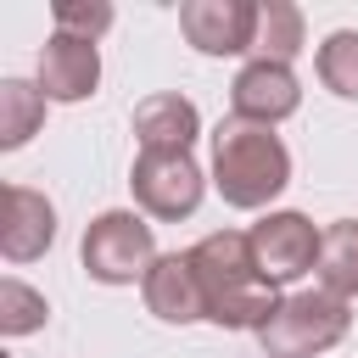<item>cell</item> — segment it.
I'll use <instances>...</instances> for the list:
<instances>
[{"label": "cell", "instance_id": "cell-9", "mask_svg": "<svg viewBox=\"0 0 358 358\" xmlns=\"http://www.w3.org/2000/svg\"><path fill=\"white\" fill-rule=\"evenodd\" d=\"M34 84L45 90V101H62V106L90 101L95 84H101V50H95L90 39L50 34L45 50H39V78H34Z\"/></svg>", "mask_w": 358, "mask_h": 358}, {"label": "cell", "instance_id": "cell-13", "mask_svg": "<svg viewBox=\"0 0 358 358\" xmlns=\"http://www.w3.org/2000/svg\"><path fill=\"white\" fill-rule=\"evenodd\" d=\"M319 285L330 296H358V218H336L319 241V263H313Z\"/></svg>", "mask_w": 358, "mask_h": 358}, {"label": "cell", "instance_id": "cell-10", "mask_svg": "<svg viewBox=\"0 0 358 358\" xmlns=\"http://www.w3.org/2000/svg\"><path fill=\"white\" fill-rule=\"evenodd\" d=\"M140 296H145V313L162 319V324H196V319H207L190 252H162L151 263V274L140 280Z\"/></svg>", "mask_w": 358, "mask_h": 358}, {"label": "cell", "instance_id": "cell-12", "mask_svg": "<svg viewBox=\"0 0 358 358\" xmlns=\"http://www.w3.org/2000/svg\"><path fill=\"white\" fill-rule=\"evenodd\" d=\"M201 134V112L190 95H145L134 106V140L140 151H190Z\"/></svg>", "mask_w": 358, "mask_h": 358}, {"label": "cell", "instance_id": "cell-15", "mask_svg": "<svg viewBox=\"0 0 358 358\" xmlns=\"http://www.w3.org/2000/svg\"><path fill=\"white\" fill-rule=\"evenodd\" d=\"M45 90L28 78H0V151H22L45 123Z\"/></svg>", "mask_w": 358, "mask_h": 358}, {"label": "cell", "instance_id": "cell-17", "mask_svg": "<svg viewBox=\"0 0 358 358\" xmlns=\"http://www.w3.org/2000/svg\"><path fill=\"white\" fill-rule=\"evenodd\" d=\"M45 296L22 280H0V336H28L45 324Z\"/></svg>", "mask_w": 358, "mask_h": 358}, {"label": "cell", "instance_id": "cell-4", "mask_svg": "<svg viewBox=\"0 0 358 358\" xmlns=\"http://www.w3.org/2000/svg\"><path fill=\"white\" fill-rule=\"evenodd\" d=\"M78 257H84L90 280H101V285H134V280L151 274V263L162 252H157V229L145 224V213L112 207V213H95L84 224Z\"/></svg>", "mask_w": 358, "mask_h": 358}, {"label": "cell", "instance_id": "cell-2", "mask_svg": "<svg viewBox=\"0 0 358 358\" xmlns=\"http://www.w3.org/2000/svg\"><path fill=\"white\" fill-rule=\"evenodd\" d=\"M213 185L229 207L257 213L291 185V151L268 123L218 117L213 129Z\"/></svg>", "mask_w": 358, "mask_h": 358}, {"label": "cell", "instance_id": "cell-8", "mask_svg": "<svg viewBox=\"0 0 358 358\" xmlns=\"http://www.w3.org/2000/svg\"><path fill=\"white\" fill-rule=\"evenodd\" d=\"M302 106V84L285 62H246L229 84V117H246V123H280Z\"/></svg>", "mask_w": 358, "mask_h": 358}, {"label": "cell", "instance_id": "cell-1", "mask_svg": "<svg viewBox=\"0 0 358 358\" xmlns=\"http://www.w3.org/2000/svg\"><path fill=\"white\" fill-rule=\"evenodd\" d=\"M196 280H201V302H207V324L218 330H263L268 313L280 308L274 280L257 268L246 229H213L190 246Z\"/></svg>", "mask_w": 358, "mask_h": 358}, {"label": "cell", "instance_id": "cell-16", "mask_svg": "<svg viewBox=\"0 0 358 358\" xmlns=\"http://www.w3.org/2000/svg\"><path fill=\"white\" fill-rule=\"evenodd\" d=\"M319 84L341 101H358V28H336L319 45Z\"/></svg>", "mask_w": 358, "mask_h": 358}, {"label": "cell", "instance_id": "cell-6", "mask_svg": "<svg viewBox=\"0 0 358 358\" xmlns=\"http://www.w3.org/2000/svg\"><path fill=\"white\" fill-rule=\"evenodd\" d=\"M246 241H252V257H257V268L274 280V285H291V280H302L313 263H319V241H324V229H313V218L308 213H263L252 229H246Z\"/></svg>", "mask_w": 358, "mask_h": 358}, {"label": "cell", "instance_id": "cell-3", "mask_svg": "<svg viewBox=\"0 0 358 358\" xmlns=\"http://www.w3.org/2000/svg\"><path fill=\"white\" fill-rule=\"evenodd\" d=\"M347 324H352L347 302L330 296L324 285H313V291L280 296V308L257 330V347H263V358H319L347 336Z\"/></svg>", "mask_w": 358, "mask_h": 358}, {"label": "cell", "instance_id": "cell-5", "mask_svg": "<svg viewBox=\"0 0 358 358\" xmlns=\"http://www.w3.org/2000/svg\"><path fill=\"white\" fill-rule=\"evenodd\" d=\"M129 190H134V207L157 224H179L201 207V190H207V173L190 151H140L134 168H129Z\"/></svg>", "mask_w": 358, "mask_h": 358}, {"label": "cell", "instance_id": "cell-14", "mask_svg": "<svg viewBox=\"0 0 358 358\" xmlns=\"http://www.w3.org/2000/svg\"><path fill=\"white\" fill-rule=\"evenodd\" d=\"M308 45V22H302V6L291 0H268L257 11V39H252V62H296V50Z\"/></svg>", "mask_w": 358, "mask_h": 358}, {"label": "cell", "instance_id": "cell-18", "mask_svg": "<svg viewBox=\"0 0 358 358\" xmlns=\"http://www.w3.org/2000/svg\"><path fill=\"white\" fill-rule=\"evenodd\" d=\"M50 22H56V34H73V39H101L106 28H112V6L106 0H56L50 6Z\"/></svg>", "mask_w": 358, "mask_h": 358}, {"label": "cell", "instance_id": "cell-7", "mask_svg": "<svg viewBox=\"0 0 358 358\" xmlns=\"http://www.w3.org/2000/svg\"><path fill=\"white\" fill-rule=\"evenodd\" d=\"M257 0H185L179 6V34L201 56H246L257 39Z\"/></svg>", "mask_w": 358, "mask_h": 358}, {"label": "cell", "instance_id": "cell-11", "mask_svg": "<svg viewBox=\"0 0 358 358\" xmlns=\"http://www.w3.org/2000/svg\"><path fill=\"white\" fill-rule=\"evenodd\" d=\"M56 241V207L34 185H6V218H0V252L6 263H34Z\"/></svg>", "mask_w": 358, "mask_h": 358}]
</instances>
